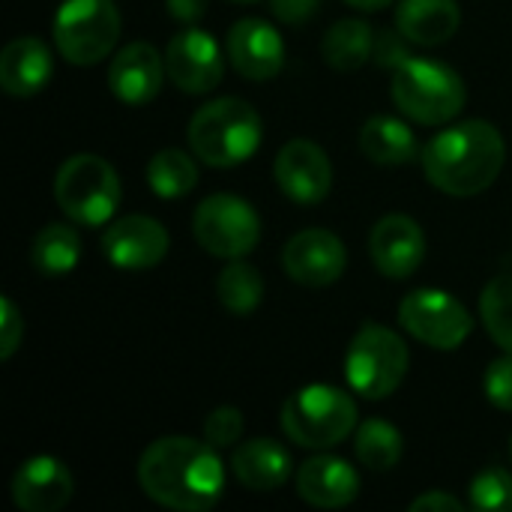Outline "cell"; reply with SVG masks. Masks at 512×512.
<instances>
[{
  "label": "cell",
  "mask_w": 512,
  "mask_h": 512,
  "mask_svg": "<svg viewBox=\"0 0 512 512\" xmlns=\"http://www.w3.org/2000/svg\"><path fill=\"white\" fill-rule=\"evenodd\" d=\"M345 3L354 6V9H363V12H378V9L390 6L393 0H345Z\"/></svg>",
  "instance_id": "8d00e7d4"
},
{
  "label": "cell",
  "mask_w": 512,
  "mask_h": 512,
  "mask_svg": "<svg viewBox=\"0 0 512 512\" xmlns=\"http://www.w3.org/2000/svg\"><path fill=\"white\" fill-rule=\"evenodd\" d=\"M369 255L381 276L408 279L420 270L426 258V234L411 216L390 213L375 222L369 234Z\"/></svg>",
  "instance_id": "2e32d148"
},
{
  "label": "cell",
  "mask_w": 512,
  "mask_h": 512,
  "mask_svg": "<svg viewBox=\"0 0 512 512\" xmlns=\"http://www.w3.org/2000/svg\"><path fill=\"white\" fill-rule=\"evenodd\" d=\"M471 510L512 512V474L504 468H486L471 480L468 489Z\"/></svg>",
  "instance_id": "f546056e"
},
{
  "label": "cell",
  "mask_w": 512,
  "mask_h": 512,
  "mask_svg": "<svg viewBox=\"0 0 512 512\" xmlns=\"http://www.w3.org/2000/svg\"><path fill=\"white\" fill-rule=\"evenodd\" d=\"M360 153L375 165H408L420 156L417 135L390 114H375L360 129Z\"/></svg>",
  "instance_id": "603a6c76"
},
{
  "label": "cell",
  "mask_w": 512,
  "mask_h": 512,
  "mask_svg": "<svg viewBox=\"0 0 512 512\" xmlns=\"http://www.w3.org/2000/svg\"><path fill=\"white\" fill-rule=\"evenodd\" d=\"M270 9L285 24H303L321 9V0H270Z\"/></svg>",
  "instance_id": "836d02e7"
},
{
  "label": "cell",
  "mask_w": 512,
  "mask_h": 512,
  "mask_svg": "<svg viewBox=\"0 0 512 512\" xmlns=\"http://www.w3.org/2000/svg\"><path fill=\"white\" fill-rule=\"evenodd\" d=\"M24 339V321L21 312L9 297H0V360H9Z\"/></svg>",
  "instance_id": "d6a6232c"
},
{
  "label": "cell",
  "mask_w": 512,
  "mask_h": 512,
  "mask_svg": "<svg viewBox=\"0 0 512 512\" xmlns=\"http://www.w3.org/2000/svg\"><path fill=\"white\" fill-rule=\"evenodd\" d=\"M411 366V354L405 339L381 324H366L354 333L345 354V378L348 387L369 402L393 396Z\"/></svg>",
  "instance_id": "52a82bcc"
},
{
  "label": "cell",
  "mask_w": 512,
  "mask_h": 512,
  "mask_svg": "<svg viewBox=\"0 0 512 512\" xmlns=\"http://www.w3.org/2000/svg\"><path fill=\"white\" fill-rule=\"evenodd\" d=\"M138 486L159 507L204 512L225 492V465L213 444L168 435L153 441L138 459Z\"/></svg>",
  "instance_id": "6da1fadb"
},
{
  "label": "cell",
  "mask_w": 512,
  "mask_h": 512,
  "mask_svg": "<svg viewBox=\"0 0 512 512\" xmlns=\"http://www.w3.org/2000/svg\"><path fill=\"white\" fill-rule=\"evenodd\" d=\"M171 237L153 216L114 219L102 234V252L117 270H150L168 255Z\"/></svg>",
  "instance_id": "9a60e30c"
},
{
  "label": "cell",
  "mask_w": 512,
  "mask_h": 512,
  "mask_svg": "<svg viewBox=\"0 0 512 512\" xmlns=\"http://www.w3.org/2000/svg\"><path fill=\"white\" fill-rule=\"evenodd\" d=\"M480 318L492 342L512 354V273L495 276L480 297Z\"/></svg>",
  "instance_id": "f1b7e54d"
},
{
  "label": "cell",
  "mask_w": 512,
  "mask_h": 512,
  "mask_svg": "<svg viewBox=\"0 0 512 512\" xmlns=\"http://www.w3.org/2000/svg\"><path fill=\"white\" fill-rule=\"evenodd\" d=\"M399 324L417 342L435 351H456L474 330L471 312L447 291L420 288L399 303Z\"/></svg>",
  "instance_id": "30bf717a"
},
{
  "label": "cell",
  "mask_w": 512,
  "mask_h": 512,
  "mask_svg": "<svg viewBox=\"0 0 512 512\" xmlns=\"http://www.w3.org/2000/svg\"><path fill=\"white\" fill-rule=\"evenodd\" d=\"M165 75V54H159L150 42H129L108 66V87L123 105L141 108L159 96Z\"/></svg>",
  "instance_id": "e0dca14e"
},
{
  "label": "cell",
  "mask_w": 512,
  "mask_h": 512,
  "mask_svg": "<svg viewBox=\"0 0 512 512\" xmlns=\"http://www.w3.org/2000/svg\"><path fill=\"white\" fill-rule=\"evenodd\" d=\"M471 504H462L456 495L447 492H426L417 501H411V512H465Z\"/></svg>",
  "instance_id": "e575fe53"
},
{
  "label": "cell",
  "mask_w": 512,
  "mask_h": 512,
  "mask_svg": "<svg viewBox=\"0 0 512 512\" xmlns=\"http://www.w3.org/2000/svg\"><path fill=\"white\" fill-rule=\"evenodd\" d=\"M189 147L210 168H234L249 162L264 141L261 114L237 96L204 102L189 120Z\"/></svg>",
  "instance_id": "3957f363"
},
{
  "label": "cell",
  "mask_w": 512,
  "mask_h": 512,
  "mask_svg": "<svg viewBox=\"0 0 512 512\" xmlns=\"http://www.w3.org/2000/svg\"><path fill=\"white\" fill-rule=\"evenodd\" d=\"M510 459H512V438H510Z\"/></svg>",
  "instance_id": "f35d334b"
},
{
  "label": "cell",
  "mask_w": 512,
  "mask_h": 512,
  "mask_svg": "<svg viewBox=\"0 0 512 512\" xmlns=\"http://www.w3.org/2000/svg\"><path fill=\"white\" fill-rule=\"evenodd\" d=\"M120 12L114 0H66L51 27L57 54L72 66H96L120 39Z\"/></svg>",
  "instance_id": "ba28073f"
},
{
  "label": "cell",
  "mask_w": 512,
  "mask_h": 512,
  "mask_svg": "<svg viewBox=\"0 0 512 512\" xmlns=\"http://www.w3.org/2000/svg\"><path fill=\"white\" fill-rule=\"evenodd\" d=\"M375 42V30L363 18H342L324 33L321 54L327 66L339 72H354L375 57Z\"/></svg>",
  "instance_id": "cb8c5ba5"
},
{
  "label": "cell",
  "mask_w": 512,
  "mask_h": 512,
  "mask_svg": "<svg viewBox=\"0 0 512 512\" xmlns=\"http://www.w3.org/2000/svg\"><path fill=\"white\" fill-rule=\"evenodd\" d=\"M231 471L249 492H276L291 477V456L273 438H252L234 450Z\"/></svg>",
  "instance_id": "7402d4cb"
},
{
  "label": "cell",
  "mask_w": 512,
  "mask_h": 512,
  "mask_svg": "<svg viewBox=\"0 0 512 512\" xmlns=\"http://www.w3.org/2000/svg\"><path fill=\"white\" fill-rule=\"evenodd\" d=\"M390 93L399 111L423 126L450 123L465 108L468 99L465 81L453 66L414 54L393 69Z\"/></svg>",
  "instance_id": "277c9868"
},
{
  "label": "cell",
  "mask_w": 512,
  "mask_h": 512,
  "mask_svg": "<svg viewBox=\"0 0 512 512\" xmlns=\"http://www.w3.org/2000/svg\"><path fill=\"white\" fill-rule=\"evenodd\" d=\"M81 258V237L66 222H48L30 243V261L36 273L48 279H60L78 267Z\"/></svg>",
  "instance_id": "d4e9b609"
},
{
  "label": "cell",
  "mask_w": 512,
  "mask_h": 512,
  "mask_svg": "<svg viewBox=\"0 0 512 512\" xmlns=\"http://www.w3.org/2000/svg\"><path fill=\"white\" fill-rule=\"evenodd\" d=\"M348 267L345 243L327 228H306L282 249V270L306 288H327L342 279Z\"/></svg>",
  "instance_id": "4fadbf2b"
},
{
  "label": "cell",
  "mask_w": 512,
  "mask_h": 512,
  "mask_svg": "<svg viewBox=\"0 0 512 512\" xmlns=\"http://www.w3.org/2000/svg\"><path fill=\"white\" fill-rule=\"evenodd\" d=\"M243 435V411L231 408V405H222L216 411L207 414L204 420V441L213 444L216 450H228L240 441Z\"/></svg>",
  "instance_id": "4dcf8cb0"
},
{
  "label": "cell",
  "mask_w": 512,
  "mask_h": 512,
  "mask_svg": "<svg viewBox=\"0 0 512 512\" xmlns=\"http://www.w3.org/2000/svg\"><path fill=\"white\" fill-rule=\"evenodd\" d=\"M123 186L108 159L96 153L69 156L54 177V201L75 225H108L120 207Z\"/></svg>",
  "instance_id": "8992f818"
},
{
  "label": "cell",
  "mask_w": 512,
  "mask_h": 512,
  "mask_svg": "<svg viewBox=\"0 0 512 512\" xmlns=\"http://www.w3.org/2000/svg\"><path fill=\"white\" fill-rule=\"evenodd\" d=\"M225 51L231 66L249 81H270L285 66L282 33L264 18H240L231 24Z\"/></svg>",
  "instance_id": "5bb4252c"
},
{
  "label": "cell",
  "mask_w": 512,
  "mask_h": 512,
  "mask_svg": "<svg viewBox=\"0 0 512 512\" xmlns=\"http://www.w3.org/2000/svg\"><path fill=\"white\" fill-rule=\"evenodd\" d=\"M216 297L228 312L249 315L264 300V279L252 264H246L243 258H234L216 279Z\"/></svg>",
  "instance_id": "83f0119b"
},
{
  "label": "cell",
  "mask_w": 512,
  "mask_h": 512,
  "mask_svg": "<svg viewBox=\"0 0 512 512\" xmlns=\"http://www.w3.org/2000/svg\"><path fill=\"white\" fill-rule=\"evenodd\" d=\"M426 180L444 195L486 192L504 171L507 141L489 120H465L441 129L420 153Z\"/></svg>",
  "instance_id": "7a4b0ae2"
},
{
  "label": "cell",
  "mask_w": 512,
  "mask_h": 512,
  "mask_svg": "<svg viewBox=\"0 0 512 512\" xmlns=\"http://www.w3.org/2000/svg\"><path fill=\"white\" fill-rule=\"evenodd\" d=\"M483 390L486 399L498 411H512V354L504 351V357L492 360L486 375H483Z\"/></svg>",
  "instance_id": "1f68e13d"
},
{
  "label": "cell",
  "mask_w": 512,
  "mask_h": 512,
  "mask_svg": "<svg viewBox=\"0 0 512 512\" xmlns=\"http://www.w3.org/2000/svg\"><path fill=\"white\" fill-rule=\"evenodd\" d=\"M228 3H258V0H228Z\"/></svg>",
  "instance_id": "74e56055"
},
{
  "label": "cell",
  "mask_w": 512,
  "mask_h": 512,
  "mask_svg": "<svg viewBox=\"0 0 512 512\" xmlns=\"http://www.w3.org/2000/svg\"><path fill=\"white\" fill-rule=\"evenodd\" d=\"M354 453H357L360 465L369 468V471H393L402 462L405 441H402V432L393 423L372 417V420L357 426Z\"/></svg>",
  "instance_id": "484cf974"
},
{
  "label": "cell",
  "mask_w": 512,
  "mask_h": 512,
  "mask_svg": "<svg viewBox=\"0 0 512 512\" xmlns=\"http://www.w3.org/2000/svg\"><path fill=\"white\" fill-rule=\"evenodd\" d=\"M282 432L306 450H330L357 432V402L330 384H309L282 405Z\"/></svg>",
  "instance_id": "5b68a950"
},
{
  "label": "cell",
  "mask_w": 512,
  "mask_h": 512,
  "mask_svg": "<svg viewBox=\"0 0 512 512\" xmlns=\"http://www.w3.org/2000/svg\"><path fill=\"white\" fill-rule=\"evenodd\" d=\"M165 69H168V78L174 87L198 96V93H210V90H216V84H222L225 57H222L219 42L207 30L189 24L168 39Z\"/></svg>",
  "instance_id": "8fae6325"
},
{
  "label": "cell",
  "mask_w": 512,
  "mask_h": 512,
  "mask_svg": "<svg viewBox=\"0 0 512 512\" xmlns=\"http://www.w3.org/2000/svg\"><path fill=\"white\" fill-rule=\"evenodd\" d=\"M192 234L207 255L234 261V258H246L258 246L261 219L246 198L216 192L195 207Z\"/></svg>",
  "instance_id": "9c48e42d"
},
{
  "label": "cell",
  "mask_w": 512,
  "mask_h": 512,
  "mask_svg": "<svg viewBox=\"0 0 512 512\" xmlns=\"http://www.w3.org/2000/svg\"><path fill=\"white\" fill-rule=\"evenodd\" d=\"M147 183L159 198L177 201L198 186V165L186 150L177 147L159 150L147 162Z\"/></svg>",
  "instance_id": "4316f807"
},
{
  "label": "cell",
  "mask_w": 512,
  "mask_h": 512,
  "mask_svg": "<svg viewBox=\"0 0 512 512\" xmlns=\"http://www.w3.org/2000/svg\"><path fill=\"white\" fill-rule=\"evenodd\" d=\"M51 72V48L39 36H18L0 51V87L15 99L39 93L51 81Z\"/></svg>",
  "instance_id": "ffe728a7"
},
{
  "label": "cell",
  "mask_w": 512,
  "mask_h": 512,
  "mask_svg": "<svg viewBox=\"0 0 512 512\" xmlns=\"http://www.w3.org/2000/svg\"><path fill=\"white\" fill-rule=\"evenodd\" d=\"M297 495L318 510H339L357 501L360 474L336 456H312L297 471Z\"/></svg>",
  "instance_id": "d6986e66"
},
{
  "label": "cell",
  "mask_w": 512,
  "mask_h": 512,
  "mask_svg": "<svg viewBox=\"0 0 512 512\" xmlns=\"http://www.w3.org/2000/svg\"><path fill=\"white\" fill-rule=\"evenodd\" d=\"M75 495L72 471L54 456H33L21 462L12 477V501L24 512L63 510Z\"/></svg>",
  "instance_id": "ac0fdd59"
},
{
  "label": "cell",
  "mask_w": 512,
  "mask_h": 512,
  "mask_svg": "<svg viewBox=\"0 0 512 512\" xmlns=\"http://www.w3.org/2000/svg\"><path fill=\"white\" fill-rule=\"evenodd\" d=\"M462 24L459 0H399L396 30L423 48L444 45L456 36Z\"/></svg>",
  "instance_id": "44dd1931"
},
{
  "label": "cell",
  "mask_w": 512,
  "mask_h": 512,
  "mask_svg": "<svg viewBox=\"0 0 512 512\" xmlns=\"http://www.w3.org/2000/svg\"><path fill=\"white\" fill-rule=\"evenodd\" d=\"M273 177H276L282 195L300 207L321 204L333 189L330 156L324 153L321 144L306 141V138H294L279 150V156L273 162Z\"/></svg>",
  "instance_id": "7c38bea8"
},
{
  "label": "cell",
  "mask_w": 512,
  "mask_h": 512,
  "mask_svg": "<svg viewBox=\"0 0 512 512\" xmlns=\"http://www.w3.org/2000/svg\"><path fill=\"white\" fill-rule=\"evenodd\" d=\"M165 9L180 24H195L207 12V0H165Z\"/></svg>",
  "instance_id": "d590c367"
}]
</instances>
